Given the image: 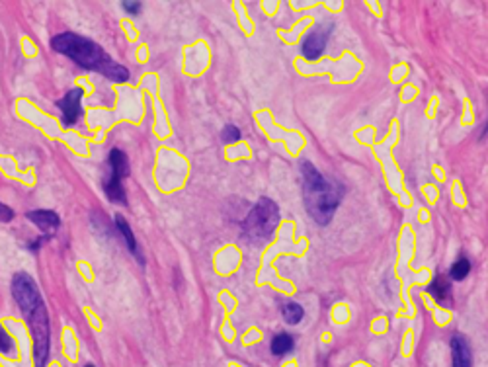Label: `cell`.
I'll use <instances>...</instances> for the list:
<instances>
[{"instance_id":"cell-13","label":"cell","mask_w":488,"mask_h":367,"mask_svg":"<svg viewBox=\"0 0 488 367\" xmlns=\"http://www.w3.org/2000/svg\"><path fill=\"white\" fill-rule=\"evenodd\" d=\"M104 192H106V196H108V199H111V201L125 203V192H123L122 180H118V178H113V176H108V178L104 180Z\"/></svg>"},{"instance_id":"cell-21","label":"cell","mask_w":488,"mask_h":367,"mask_svg":"<svg viewBox=\"0 0 488 367\" xmlns=\"http://www.w3.org/2000/svg\"><path fill=\"white\" fill-rule=\"evenodd\" d=\"M86 367H94V366H86Z\"/></svg>"},{"instance_id":"cell-5","label":"cell","mask_w":488,"mask_h":367,"mask_svg":"<svg viewBox=\"0 0 488 367\" xmlns=\"http://www.w3.org/2000/svg\"><path fill=\"white\" fill-rule=\"evenodd\" d=\"M12 295L24 317H27V315L41 303V297H39V291H37L36 282H34L27 274H22V271L14 276Z\"/></svg>"},{"instance_id":"cell-6","label":"cell","mask_w":488,"mask_h":367,"mask_svg":"<svg viewBox=\"0 0 488 367\" xmlns=\"http://www.w3.org/2000/svg\"><path fill=\"white\" fill-rule=\"evenodd\" d=\"M330 30H332V24H318L317 27H313V30L307 34L305 41H303V47H301V51H303V55H305L307 59L315 61V59H318V57L322 55V51H324L326 43H329Z\"/></svg>"},{"instance_id":"cell-18","label":"cell","mask_w":488,"mask_h":367,"mask_svg":"<svg viewBox=\"0 0 488 367\" xmlns=\"http://www.w3.org/2000/svg\"><path fill=\"white\" fill-rule=\"evenodd\" d=\"M12 348H14L12 338L6 334V331H4V329H0V352L8 354V352H12Z\"/></svg>"},{"instance_id":"cell-1","label":"cell","mask_w":488,"mask_h":367,"mask_svg":"<svg viewBox=\"0 0 488 367\" xmlns=\"http://www.w3.org/2000/svg\"><path fill=\"white\" fill-rule=\"evenodd\" d=\"M51 47L57 53H63L69 59H73L82 69L96 71V73L104 74L106 78L113 80V82H125L129 78V73H127L125 67L111 61L110 57L106 55V51L102 49L98 43L82 36H76L71 32L59 34V36L51 39Z\"/></svg>"},{"instance_id":"cell-10","label":"cell","mask_w":488,"mask_h":367,"mask_svg":"<svg viewBox=\"0 0 488 367\" xmlns=\"http://www.w3.org/2000/svg\"><path fill=\"white\" fill-rule=\"evenodd\" d=\"M110 176L118 178V180L129 176V160H127V155L120 148H113L110 153Z\"/></svg>"},{"instance_id":"cell-2","label":"cell","mask_w":488,"mask_h":367,"mask_svg":"<svg viewBox=\"0 0 488 367\" xmlns=\"http://www.w3.org/2000/svg\"><path fill=\"white\" fill-rule=\"evenodd\" d=\"M301 172H303V199L309 215L318 225H329L344 196L342 186L338 182L326 180L311 162H303Z\"/></svg>"},{"instance_id":"cell-17","label":"cell","mask_w":488,"mask_h":367,"mask_svg":"<svg viewBox=\"0 0 488 367\" xmlns=\"http://www.w3.org/2000/svg\"><path fill=\"white\" fill-rule=\"evenodd\" d=\"M223 141L225 143H236L239 139H241V129L239 127H234V125H227L225 129H223Z\"/></svg>"},{"instance_id":"cell-16","label":"cell","mask_w":488,"mask_h":367,"mask_svg":"<svg viewBox=\"0 0 488 367\" xmlns=\"http://www.w3.org/2000/svg\"><path fill=\"white\" fill-rule=\"evenodd\" d=\"M469 271H471V264H469L467 258L461 256L455 264H453L452 268H450V276H452L453 280L461 282V280H465V278L469 276Z\"/></svg>"},{"instance_id":"cell-11","label":"cell","mask_w":488,"mask_h":367,"mask_svg":"<svg viewBox=\"0 0 488 367\" xmlns=\"http://www.w3.org/2000/svg\"><path fill=\"white\" fill-rule=\"evenodd\" d=\"M115 225H118V229H120V233H122V236L125 238V243H127V248L133 252L135 256H137V260L143 264V256H141V252L137 250V241H135V234L133 231H131V227H129V223L123 219L122 215H118L115 217Z\"/></svg>"},{"instance_id":"cell-15","label":"cell","mask_w":488,"mask_h":367,"mask_svg":"<svg viewBox=\"0 0 488 367\" xmlns=\"http://www.w3.org/2000/svg\"><path fill=\"white\" fill-rule=\"evenodd\" d=\"M303 315H305V311H303V307L299 305V303L287 301V303L283 305V318H285L289 324H297V322L303 318Z\"/></svg>"},{"instance_id":"cell-4","label":"cell","mask_w":488,"mask_h":367,"mask_svg":"<svg viewBox=\"0 0 488 367\" xmlns=\"http://www.w3.org/2000/svg\"><path fill=\"white\" fill-rule=\"evenodd\" d=\"M27 324L34 334V357L37 367H45L49 359V317L43 301L27 315Z\"/></svg>"},{"instance_id":"cell-19","label":"cell","mask_w":488,"mask_h":367,"mask_svg":"<svg viewBox=\"0 0 488 367\" xmlns=\"http://www.w3.org/2000/svg\"><path fill=\"white\" fill-rule=\"evenodd\" d=\"M14 217V211L8 205H4V203H0V221H4V223H8V221H12Z\"/></svg>"},{"instance_id":"cell-20","label":"cell","mask_w":488,"mask_h":367,"mask_svg":"<svg viewBox=\"0 0 488 367\" xmlns=\"http://www.w3.org/2000/svg\"><path fill=\"white\" fill-rule=\"evenodd\" d=\"M122 6H123V10H125V12H129V14H137L139 10H141V4H139V2H123Z\"/></svg>"},{"instance_id":"cell-8","label":"cell","mask_w":488,"mask_h":367,"mask_svg":"<svg viewBox=\"0 0 488 367\" xmlns=\"http://www.w3.org/2000/svg\"><path fill=\"white\" fill-rule=\"evenodd\" d=\"M27 219L32 223H36L37 227L43 231V234H53L59 225H61V219L55 211H49V209H36V211H27L25 215Z\"/></svg>"},{"instance_id":"cell-12","label":"cell","mask_w":488,"mask_h":367,"mask_svg":"<svg viewBox=\"0 0 488 367\" xmlns=\"http://www.w3.org/2000/svg\"><path fill=\"white\" fill-rule=\"evenodd\" d=\"M428 291H430V295H434V299H436L438 303H445V301H450V297H452V287H450V282H447V280H443L441 276H438L434 282L430 283Z\"/></svg>"},{"instance_id":"cell-9","label":"cell","mask_w":488,"mask_h":367,"mask_svg":"<svg viewBox=\"0 0 488 367\" xmlns=\"http://www.w3.org/2000/svg\"><path fill=\"white\" fill-rule=\"evenodd\" d=\"M452 364L453 367H471L473 366V355L471 346L461 334L452 338Z\"/></svg>"},{"instance_id":"cell-3","label":"cell","mask_w":488,"mask_h":367,"mask_svg":"<svg viewBox=\"0 0 488 367\" xmlns=\"http://www.w3.org/2000/svg\"><path fill=\"white\" fill-rule=\"evenodd\" d=\"M280 223V209L269 197H262L244 221V233L252 241L268 243Z\"/></svg>"},{"instance_id":"cell-7","label":"cell","mask_w":488,"mask_h":367,"mask_svg":"<svg viewBox=\"0 0 488 367\" xmlns=\"http://www.w3.org/2000/svg\"><path fill=\"white\" fill-rule=\"evenodd\" d=\"M80 102H82V90H80V88L69 90L67 96L57 102V106H59L63 111V125L71 127V125L76 123V120H78L80 113H82V104H80Z\"/></svg>"},{"instance_id":"cell-14","label":"cell","mask_w":488,"mask_h":367,"mask_svg":"<svg viewBox=\"0 0 488 367\" xmlns=\"http://www.w3.org/2000/svg\"><path fill=\"white\" fill-rule=\"evenodd\" d=\"M291 348H293V338L289 336V334L281 332V334H278V336H274V340H271V352H274L276 355L287 354V352H291Z\"/></svg>"}]
</instances>
